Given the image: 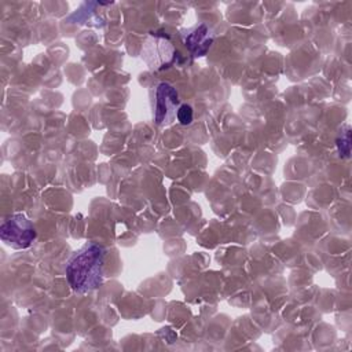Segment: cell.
<instances>
[{
    "instance_id": "8992f818",
    "label": "cell",
    "mask_w": 352,
    "mask_h": 352,
    "mask_svg": "<svg viewBox=\"0 0 352 352\" xmlns=\"http://www.w3.org/2000/svg\"><path fill=\"white\" fill-rule=\"evenodd\" d=\"M338 151L342 157H348L351 151V129L348 125H345L341 129V136L337 139Z\"/></svg>"
},
{
    "instance_id": "6da1fadb",
    "label": "cell",
    "mask_w": 352,
    "mask_h": 352,
    "mask_svg": "<svg viewBox=\"0 0 352 352\" xmlns=\"http://www.w3.org/2000/svg\"><path fill=\"white\" fill-rule=\"evenodd\" d=\"M106 249L96 242H87L77 249L66 264V279L73 292L89 293L103 283Z\"/></svg>"
},
{
    "instance_id": "5b68a950",
    "label": "cell",
    "mask_w": 352,
    "mask_h": 352,
    "mask_svg": "<svg viewBox=\"0 0 352 352\" xmlns=\"http://www.w3.org/2000/svg\"><path fill=\"white\" fill-rule=\"evenodd\" d=\"M182 38L194 56H204L213 43V33L205 23H197L182 30Z\"/></svg>"
},
{
    "instance_id": "3957f363",
    "label": "cell",
    "mask_w": 352,
    "mask_h": 352,
    "mask_svg": "<svg viewBox=\"0 0 352 352\" xmlns=\"http://www.w3.org/2000/svg\"><path fill=\"white\" fill-rule=\"evenodd\" d=\"M0 238L14 249H26L36 239V228L25 214L15 213L3 221Z\"/></svg>"
},
{
    "instance_id": "52a82bcc",
    "label": "cell",
    "mask_w": 352,
    "mask_h": 352,
    "mask_svg": "<svg viewBox=\"0 0 352 352\" xmlns=\"http://www.w3.org/2000/svg\"><path fill=\"white\" fill-rule=\"evenodd\" d=\"M177 121L182 125H190L192 121V109L190 104L183 103L177 110Z\"/></svg>"
},
{
    "instance_id": "277c9868",
    "label": "cell",
    "mask_w": 352,
    "mask_h": 352,
    "mask_svg": "<svg viewBox=\"0 0 352 352\" xmlns=\"http://www.w3.org/2000/svg\"><path fill=\"white\" fill-rule=\"evenodd\" d=\"M140 58L151 70H162L172 63L175 47L166 37L151 34L142 44Z\"/></svg>"
},
{
    "instance_id": "7a4b0ae2",
    "label": "cell",
    "mask_w": 352,
    "mask_h": 352,
    "mask_svg": "<svg viewBox=\"0 0 352 352\" xmlns=\"http://www.w3.org/2000/svg\"><path fill=\"white\" fill-rule=\"evenodd\" d=\"M179 107V94L169 82H158L151 89L153 118L158 126L172 125L177 117Z\"/></svg>"
}]
</instances>
